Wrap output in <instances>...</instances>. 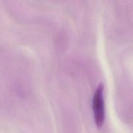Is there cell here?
Instances as JSON below:
<instances>
[{"label":"cell","instance_id":"cell-1","mask_svg":"<svg viewBox=\"0 0 133 133\" xmlns=\"http://www.w3.org/2000/svg\"><path fill=\"white\" fill-rule=\"evenodd\" d=\"M104 86L102 83L97 87L93 98V110L96 125L98 127L103 125L105 118V102L103 98Z\"/></svg>","mask_w":133,"mask_h":133}]
</instances>
